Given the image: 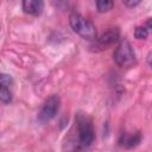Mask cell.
<instances>
[{
	"instance_id": "cell-13",
	"label": "cell",
	"mask_w": 152,
	"mask_h": 152,
	"mask_svg": "<svg viewBox=\"0 0 152 152\" xmlns=\"http://www.w3.org/2000/svg\"><path fill=\"white\" fill-rule=\"evenodd\" d=\"M145 27L150 31V30H152V18H148L147 19V21H146V24H145Z\"/></svg>"
},
{
	"instance_id": "cell-1",
	"label": "cell",
	"mask_w": 152,
	"mask_h": 152,
	"mask_svg": "<svg viewBox=\"0 0 152 152\" xmlns=\"http://www.w3.org/2000/svg\"><path fill=\"white\" fill-rule=\"evenodd\" d=\"M75 124L77 127L78 146L82 148L89 147L95 139V132L91 119L83 113H78L75 118Z\"/></svg>"
},
{
	"instance_id": "cell-6",
	"label": "cell",
	"mask_w": 152,
	"mask_h": 152,
	"mask_svg": "<svg viewBox=\"0 0 152 152\" xmlns=\"http://www.w3.org/2000/svg\"><path fill=\"white\" fill-rule=\"evenodd\" d=\"M140 141H141L140 132H134V133L124 132L120 134V138H119V145L125 148H133L137 145H139Z\"/></svg>"
},
{
	"instance_id": "cell-8",
	"label": "cell",
	"mask_w": 152,
	"mask_h": 152,
	"mask_svg": "<svg viewBox=\"0 0 152 152\" xmlns=\"http://www.w3.org/2000/svg\"><path fill=\"white\" fill-rule=\"evenodd\" d=\"M96 4V8L100 13H103V12H108L112 10V7L114 6V2L110 1V0H99L95 2Z\"/></svg>"
},
{
	"instance_id": "cell-14",
	"label": "cell",
	"mask_w": 152,
	"mask_h": 152,
	"mask_svg": "<svg viewBox=\"0 0 152 152\" xmlns=\"http://www.w3.org/2000/svg\"><path fill=\"white\" fill-rule=\"evenodd\" d=\"M147 63H148V64H150V66L152 68V51L147 55Z\"/></svg>"
},
{
	"instance_id": "cell-9",
	"label": "cell",
	"mask_w": 152,
	"mask_h": 152,
	"mask_svg": "<svg viewBox=\"0 0 152 152\" xmlns=\"http://www.w3.org/2000/svg\"><path fill=\"white\" fill-rule=\"evenodd\" d=\"M0 100L2 103H10L12 101V93L8 87H2L1 86V89H0Z\"/></svg>"
},
{
	"instance_id": "cell-10",
	"label": "cell",
	"mask_w": 152,
	"mask_h": 152,
	"mask_svg": "<svg viewBox=\"0 0 152 152\" xmlns=\"http://www.w3.org/2000/svg\"><path fill=\"white\" fill-rule=\"evenodd\" d=\"M148 36V30L145 26H137L134 30V37L137 39H146Z\"/></svg>"
},
{
	"instance_id": "cell-2",
	"label": "cell",
	"mask_w": 152,
	"mask_h": 152,
	"mask_svg": "<svg viewBox=\"0 0 152 152\" xmlns=\"http://www.w3.org/2000/svg\"><path fill=\"white\" fill-rule=\"evenodd\" d=\"M69 23L75 33H77L83 39L88 40H95L97 38V32L95 25L87 19L86 17L81 15L80 13L72 12L69 17Z\"/></svg>"
},
{
	"instance_id": "cell-3",
	"label": "cell",
	"mask_w": 152,
	"mask_h": 152,
	"mask_svg": "<svg viewBox=\"0 0 152 152\" xmlns=\"http://www.w3.org/2000/svg\"><path fill=\"white\" fill-rule=\"evenodd\" d=\"M113 58H114V62L120 68H131L137 64L135 51L132 48L131 43L126 38H124L119 42L118 46L114 50Z\"/></svg>"
},
{
	"instance_id": "cell-4",
	"label": "cell",
	"mask_w": 152,
	"mask_h": 152,
	"mask_svg": "<svg viewBox=\"0 0 152 152\" xmlns=\"http://www.w3.org/2000/svg\"><path fill=\"white\" fill-rule=\"evenodd\" d=\"M59 104H61V99L58 95L53 94V95L49 96L45 100V102L38 114V120L42 124H45V122L50 121L51 119H53L56 116V114L58 113Z\"/></svg>"
},
{
	"instance_id": "cell-12",
	"label": "cell",
	"mask_w": 152,
	"mask_h": 152,
	"mask_svg": "<svg viewBox=\"0 0 152 152\" xmlns=\"http://www.w3.org/2000/svg\"><path fill=\"white\" fill-rule=\"evenodd\" d=\"M122 2H124V5L127 6V7H134V6H137V5L140 4L139 0H125V1H122Z\"/></svg>"
},
{
	"instance_id": "cell-7",
	"label": "cell",
	"mask_w": 152,
	"mask_h": 152,
	"mask_svg": "<svg viewBox=\"0 0 152 152\" xmlns=\"http://www.w3.org/2000/svg\"><path fill=\"white\" fill-rule=\"evenodd\" d=\"M21 6L23 11L31 15H39L44 10V2L42 0H24Z\"/></svg>"
},
{
	"instance_id": "cell-11",
	"label": "cell",
	"mask_w": 152,
	"mask_h": 152,
	"mask_svg": "<svg viewBox=\"0 0 152 152\" xmlns=\"http://www.w3.org/2000/svg\"><path fill=\"white\" fill-rule=\"evenodd\" d=\"M12 77L10 76V75H7V74H1V76H0V83H1V86L2 87H11L12 86Z\"/></svg>"
},
{
	"instance_id": "cell-5",
	"label": "cell",
	"mask_w": 152,
	"mask_h": 152,
	"mask_svg": "<svg viewBox=\"0 0 152 152\" xmlns=\"http://www.w3.org/2000/svg\"><path fill=\"white\" fill-rule=\"evenodd\" d=\"M119 37H120V32L118 28L115 27H112L109 28L108 31H106L104 33H102L100 37H97L95 39V43L94 45H91V48H94L93 50L94 51H101V50H104L107 49L108 46L113 45L114 43H116L119 40Z\"/></svg>"
}]
</instances>
